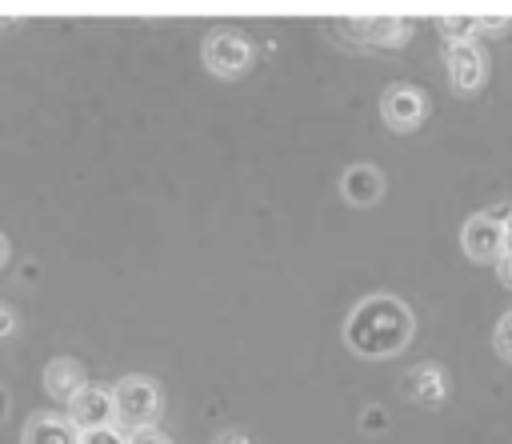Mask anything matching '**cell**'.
Instances as JSON below:
<instances>
[{
    "label": "cell",
    "instance_id": "cell-3",
    "mask_svg": "<svg viewBox=\"0 0 512 444\" xmlns=\"http://www.w3.org/2000/svg\"><path fill=\"white\" fill-rule=\"evenodd\" d=\"M200 56H204V68H208L212 76H224V80L244 76V72L252 68V60H256L252 40H248L244 32H236V28H216V32H208L204 44H200Z\"/></svg>",
    "mask_w": 512,
    "mask_h": 444
},
{
    "label": "cell",
    "instance_id": "cell-16",
    "mask_svg": "<svg viewBox=\"0 0 512 444\" xmlns=\"http://www.w3.org/2000/svg\"><path fill=\"white\" fill-rule=\"evenodd\" d=\"M124 444H172L160 428H136V432H128V440Z\"/></svg>",
    "mask_w": 512,
    "mask_h": 444
},
{
    "label": "cell",
    "instance_id": "cell-8",
    "mask_svg": "<svg viewBox=\"0 0 512 444\" xmlns=\"http://www.w3.org/2000/svg\"><path fill=\"white\" fill-rule=\"evenodd\" d=\"M404 392H408L412 404H420V408H436V404L448 400V376H444L440 364L424 360V364L408 368V376H404Z\"/></svg>",
    "mask_w": 512,
    "mask_h": 444
},
{
    "label": "cell",
    "instance_id": "cell-9",
    "mask_svg": "<svg viewBox=\"0 0 512 444\" xmlns=\"http://www.w3.org/2000/svg\"><path fill=\"white\" fill-rule=\"evenodd\" d=\"M340 196H344L348 204H356V208L376 204V200L384 196V176H380V168H376V164H352V168H344V176H340Z\"/></svg>",
    "mask_w": 512,
    "mask_h": 444
},
{
    "label": "cell",
    "instance_id": "cell-6",
    "mask_svg": "<svg viewBox=\"0 0 512 444\" xmlns=\"http://www.w3.org/2000/svg\"><path fill=\"white\" fill-rule=\"evenodd\" d=\"M460 248L468 252V260L476 264H492L504 256V228H500V216L488 208V212H476L464 232H460Z\"/></svg>",
    "mask_w": 512,
    "mask_h": 444
},
{
    "label": "cell",
    "instance_id": "cell-11",
    "mask_svg": "<svg viewBox=\"0 0 512 444\" xmlns=\"http://www.w3.org/2000/svg\"><path fill=\"white\" fill-rule=\"evenodd\" d=\"M84 384H88V376H84V364H80V360L56 356V360L44 364V388H48V396H56V400L68 404Z\"/></svg>",
    "mask_w": 512,
    "mask_h": 444
},
{
    "label": "cell",
    "instance_id": "cell-12",
    "mask_svg": "<svg viewBox=\"0 0 512 444\" xmlns=\"http://www.w3.org/2000/svg\"><path fill=\"white\" fill-rule=\"evenodd\" d=\"M360 28V40L372 44V48H396L412 36V24L400 20V16H364V20H348Z\"/></svg>",
    "mask_w": 512,
    "mask_h": 444
},
{
    "label": "cell",
    "instance_id": "cell-1",
    "mask_svg": "<svg viewBox=\"0 0 512 444\" xmlns=\"http://www.w3.org/2000/svg\"><path fill=\"white\" fill-rule=\"evenodd\" d=\"M412 332H416L412 308L400 296H388V292L364 296L344 320V344L356 356H368V360H388V356L404 352Z\"/></svg>",
    "mask_w": 512,
    "mask_h": 444
},
{
    "label": "cell",
    "instance_id": "cell-7",
    "mask_svg": "<svg viewBox=\"0 0 512 444\" xmlns=\"http://www.w3.org/2000/svg\"><path fill=\"white\" fill-rule=\"evenodd\" d=\"M116 416H112V392L108 388H96V384H84L72 400H68V424L76 432H92V428H108Z\"/></svg>",
    "mask_w": 512,
    "mask_h": 444
},
{
    "label": "cell",
    "instance_id": "cell-2",
    "mask_svg": "<svg viewBox=\"0 0 512 444\" xmlns=\"http://www.w3.org/2000/svg\"><path fill=\"white\" fill-rule=\"evenodd\" d=\"M160 412H164V392H160V384H156L152 376L132 372V376L116 380V388H112V416H116L120 432H124V428H128V432H136V428H156Z\"/></svg>",
    "mask_w": 512,
    "mask_h": 444
},
{
    "label": "cell",
    "instance_id": "cell-17",
    "mask_svg": "<svg viewBox=\"0 0 512 444\" xmlns=\"http://www.w3.org/2000/svg\"><path fill=\"white\" fill-rule=\"evenodd\" d=\"M12 332H16V312L8 304H0V340L12 336Z\"/></svg>",
    "mask_w": 512,
    "mask_h": 444
},
{
    "label": "cell",
    "instance_id": "cell-19",
    "mask_svg": "<svg viewBox=\"0 0 512 444\" xmlns=\"http://www.w3.org/2000/svg\"><path fill=\"white\" fill-rule=\"evenodd\" d=\"M496 272H500V280L512 288V252H504V256L496 260Z\"/></svg>",
    "mask_w": 512,
    "mask_h": 444
},
{
    "label": "cell",
    "instance_id": "cell-20",
    "mask_svg": "<svg viewBox=\"0 0 512 444\" xmlns=\"http://www.w3.org/2000/svg\"><path fill=\"white\" fill-rule=\"evenodd\" d=\"M500 228H504V252H512V208H508V216L500 220Z\"/></svg>",
    "mask_w": 512,
    "mask_h": 444
},
{
    "label": "cell",
    "instance_id": "cell-4",
    "mask_svg": "<svg viewBox=\"0 0 512 444\" xmlns=\"http://www.w3.org/2000/svg\"><path fill=\"white\" fill-rule=\"evenodd\" d=\"M444 68H448V84L460 92V96H472L480 92V84L488 80V56L476 40H460V44H448L444 48Z\"/></svg>",
    "mask_w": 512,
    "mask_h": 444
},
{
    "label": "cell",
    "instance_id": "cell-10",
    "mask_svg": "<svg viewBox=\"0 0 512 444\" xmlns=\"http://www.w3.org/2000/svg\"><path fill=\"white\" fill-rule=\"evenodd\" d=\"M20 444H80V432L68 424V416L36 412L20 428Z\"/></svg>",
    "mask_w": 512,
    "mask_h": 444
},
{
    "label": "cell",
    "instance_id": "cell-15",
    "mask_svg": "<svg viewBox=\"0 0 512 444\" xmlns=\"http://www.w3.org/2000/svg\"><path fill=\"white\" fill-rule=\"evenodd\" d=\"M492 344H496V352H500L504 360H512V312L500 316V324H496V332H492Z\"/></svg>",
    "mask_w": 512,
    "mask_h": 444
},
{
    "label": "cell",
    "instance_id": "cell-14",
    "mask_svg": "<svg viewBox=\"0 0 512 444\" xmlns=\"http://www.w3.org/2000/svg\"><path fill=\"white\" fill-rule=\"evenodd\" d=\"M128 440V432H120L116 424H108V428H92V432H80V444H124Z\"/></svg>",
    "mask_w": 512,
    "mask_h": 444
},
{
    "label": "cell",
    "instance_id": "cell-13",
    "mask_svg": "<svg viewBox=\"0 0 512 444\" xmlns=\"http://www.w3.org/2000/svg\"><path fill=\"white\" fill-rule=\"evenodd\" d=\"M440 32L448 36V44H460V40H472L476 20L472 16H440Z\"/></svg>",
    "mask_w": 512,
    "mask_h": 444
},
{
    "label": "cell",
    "instance_id": "cell-21",
    "mask_svg": "<svg viewBox=\"0 0 512 444\" xmlns=\"http://www.w3.org/2000/svg\"><path fill=\"white\" fill-rule=\"evenodd\" d=\"M8 256H12V244H8V236H4V232H0V268H4V264H8Z\"/></svg>",
    "mask_w": 512,
    "mask_h": 444
},
{
    "label": "cell",
    "instance_id": "cell-18",
    "mask_svg": "<svg viewBox=\"0 0 512 444\" xmlns=\"http://www.w3.org/2000/svg\"><path fill=\"white\" fill-rule=\"evenodd\" d=\"M212 444H252V440H248V436H244L240 428H228V432H220V436H216Z\"/></svg>",
    "mask_w": 512,
    "mask_h": 444
},
{
    "label": "cell",
    "instance_id": "cell-5",
    "mask_svg": "<svg viewBox=\"0 0 512 444\" xmlns=\"http://www.w3.org/2000/svg\"><path fill=\"white\" fill-rule=\"evenodd\" d=\"M380 116L392 132H412L428 116V96L416 84H388L380 96Z\"/></svg>",
    "mask_w": 512,
    "mask_h": 444
}]
</instances>
